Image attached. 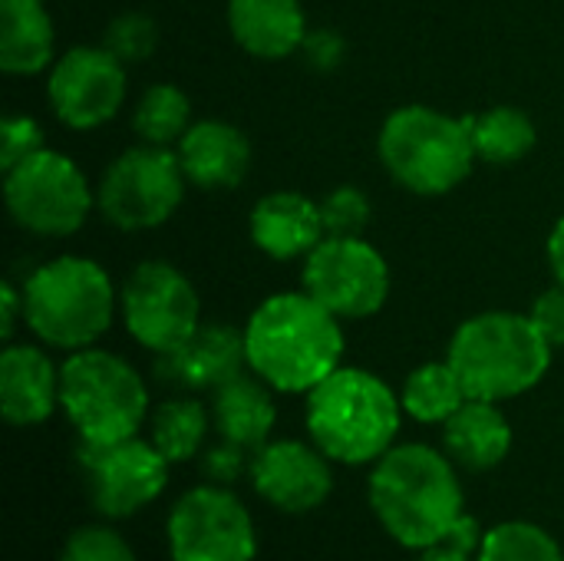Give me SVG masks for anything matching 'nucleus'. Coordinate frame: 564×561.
<instances>
[{"mask_svg": "<svg viewBox=\"0 0 564 561\" xmlns=\"http://www.w3.org/2000/svg\"><path fill=\"white\" fill-rule=\"evenodd\" d=\"M367 503L383 532L410 552L440 546L466 513L456 463L426 443H397L387 450L370 470Z\"/></svg>", "mask_w": 564, "mask_h": 561, "instance_id": "obj_1", "label": "nucleus"}, {"mask_svg": "<svg viewBox=\"0 0 564 561\" xmlns=\"http://www.w3.org/2000/svg\"><path fill=\"white\" fill-rule=\"evenodd\" d=\"M245 354L254 377L278 393H311L344 367V331L307 291H281L245 324Z\"/></svg>", "mask_w": 564, "mask_h": 561, "instance_id": "obj_2", "label": "nucleus"}, {"mask_svg": "<svg viewBox=\"0 0 564 561\" xmlns=\"http://www.w3.org/2000/svg\"><path fill=\"white\" fill-rule=\"evenodd\" d=\"M304 423L311 443L340 466H373L397 446L403 403L370 370L337 367L307 393Z\"/></svg>", "mask_w": 564, "mask_h": 561, "instance_id": "obj_3", "label": "nucleus"}, {"mask_svg": "<svg viewBox=\"0 0 564 561\" xmlns=\"http://www.w3.org/2000/svg\"><path fill=\"white\" fill-rule=\"evenodd\" d=\"M446 360L473 400H516L535 390L552 367V344L529 314L486 311L459 324Z\"/></svg>", "mask_w": 564, "mask_h": 561, "instance_id": "obj_4", "label": "nucleus"}, {"mask_svg": "<svg viewBox=\"0 0 564 561\" xmlns=\"http://www.w3.org/2000/svg\"><path fill=\"white\" fill-rule=\"evenodd\" d=\"M119 294L102 265L79 255H59L40 265L23 284V321L40 344L56 350H86L109 327Z\"/></svg>", "mask_w": 564, "mask_h": 561, "instance_id": "obj_5", "label": "nucleus"}, {"mask_svg": "<svg viewBox=\"0 0 564 561\" xmlns=\"http://www.w3.org/2000/svg\"><path fill=\"white\" fill-rule=\"evenodd\" d=\"M59 410L86 446H112L139 436L149 420V387L119 354L86 347L59 367Z\"/></svg>", "mask_w": 564, "mask_h": 561, "instance_id": "obj_6", "label": "nucleus"}, {"mask_svg": "<svg viewBox=\"0 0 564 561\" xmlns=\"http://www.w3.org/2000/svg\"><path fill=\"white\" fill-rule=\"evenodd\" d=\"M380 162L413 195H446L469 179L476 162L469 116L456 119L433 106H403L380 129Z\"/></svg>", "mask_w": 564, "mask_h": 561, "instance_id": "obj_7", "label": "nucleus"}, {"mask_svg": "<svg viewBox=\"0 0 564 561\" xmlns=\"http://www.w3.org/2000/svg\"><path fill=\"white\" fill-rule=\"evenodd\" d=\"M3 202L23 231L40 238H66L86 225L96 192L69 155L43 149L7 172Z\"/></svg>", "mask_w": 564, "mask_h": 561, "instance_id": "obj_8", "label": "nucleus"}, {"mask_svg": "<svg viewBox=\"0 0 564 561\" xmlns=\"http://www.w3.org/2000/svg\"><path fill=\"white\" fill-rule=\"evenodd\" d=\"M185 172L169 145L126 149L99 179L96 208L122 231H145L175 215L185 195Z\"/></svg>", "mask_w": 564, "mask_h": 561, "instance_id": "obj_9", "label": "nucleus"}, {"mask_svg": "<svg viewBox=\"0 0 564 561\" xmlns=\"http://www.w3.org/2000/svg\"><path fill=\"white\" fill-rule=\"evenodd\" d=\"M172 561H254L258 529L248 506L228 486L185 489L165 519Z\"/></svg>", "mask_w": 564, "mask_h": 561, "instance_id": "obj_10", "label": "nucleus"}, {"mask_svg": "<svg viewBox=\"0 0 564 561\" xmlns=\"http://www.w3.org/2000/svg\"><path fill=\"white\" fill-rule=\"evenodd\" d=\"M119 314L129 337L159 354L182 347L202 327L195 284L169 261H142L119 291Z\"/></svg>", "mask_w": 564, "mask_h": 561, "instance_id": "obj_11", "label": "nucleus"}, {"mask_svg": "<svg viewBox=\"0 0 564 561\" xmlns=\"http://www.w3.org/2000/svg\"><path fill=\"white\" fill-rule=\"evenodd\" d=\"M76 463L86 476L89 506L106 522H122L149 509L169 486L172 463L152 440H122L112 446L79 443Z\"/></svg>", "mask_w": 564, "mask_h": 561, "instance_id": "obj_12", "label": "nucleus"}, {"mask_svg": "<svg viewBox=\"0 0 564 561\" xmlns=\"http://www.w3.org/2000/svg\"><path fill=\"white\" fill-rule=\"evenodd\" d=\"M304 291L340 321L373 317L390 294L387 258L364 238H324L304 258Z\"/></svg>", "mask_w": 564, "mask_h": 561, "instance_id": "obj_13", "label": "nucleus"}, {"mask_svg": "<svg viewBox=\"0 0 564 561\" xmlns=\"http://www.w3.org/2000/svg\"><path fill=\"white\" fill-rule=\"evenodd\" d=\"M46 99L69 129H96L126 103V63L106 46H73L46 76Z\"/></svg>", "mask_w": 564, "mask_h": 561, "instance_id": "obj_14", "label": "nucleus"}, {"mask_svg": "<svg viewBox=\"0 0 564 561\" xmlns=\"http://www.w3.org/2000/svg\"><path fill=\"white\" fill-rule=\"evenodd\" d=\"M248 483L271 509L307 516L334 493V460L304 440H268L251 453Z\"/></svg>", "mask_w": 564, "mask_h": 561, "instance_id": "obj_15", "label": "nucleus"}, {"mask_svg": "<svg viewBox=\"0 0 564 561\" xmlns=\"http://www.w3.org/2000/svg\"><path fill=\"white\" fill-rule=\"evenodd\" d=\"M248 367L245 331L231 324H202L182 347L155 357V380L178 393H215Z\"/></svg>", "mask_w": 564, "mask_h": 561, "instance_id": "obj_16", "label": "nucleus"}, {"mask_svg": "<svg viewBox=\"0 0 564 561\" xmlns=\"http://www.w3.org/2000/svg\"><path fill=\"white\" fill-rule=\"evenodd\" d=\"M59 407V367L43 347L10 344L0 354V413L10 427H40Z\"/></svg>", "mask_w": 564, "mask_h": 561, "instance_id": "obj_17", "label": "nucleus"}, {"mask_svg": "<svg viewBox=\"0 0 564 561\" xmlns=\"http://www.w3.org/2000/svg\"><path fill=\"white\" fill-rule=\"evenodd\" d=\"M175 155L182 162L185 179L205 192H225L245 182L251 169V142L248 136L221 119L192 122L178 139Z\"/></svg>", "mask_w": 564, "mask_h": 561, "instance_id": "obj_18", "label": "nucleus"}, {"mask_svg": "<svg viewBox=\"0 0 564 561\" xmlns=\"http://www.w3.org/2000/svg\"><path fill=\"white\" fill-rule=\"evenodd\" d=\"M251 241L274 261L307 258L327 235L321 222V205L301 192H271L251 208Z\"/></svg>", "mask_w": 564, "mask_h": 561, "instance_id": "obj_19", "label": "nucleus"}, {"mask_svg": "<svg viewBox=\"0 0 564 561\" xmlns=\"http://www.w3.org/2000/svg\"><path fill=\"white\" fill-rule=\"evenodd\" d=\"M228 30L235 43L258 60H284L307 40L301 0H228Z\"/></svg>", "mask_w": 564, "mask_h": 561, "instance_id": "obj_20", "label": "nucleus"}, {"mask_svg": "<svg viewBox=\"0 0 564 561\" xmlns=\"http://www.w3.org/2000/svg\"><path fill=\"white\" fill-rule=\"evenodd\" d=\"M443 453L469 473H489L512 453V423L492 400H466L443 423Z\"/></svg>", "mask_w": 564, "mask_h": 561, "instance_id": "obj_21", "label": "nucleus"}, {"mask_svg": "<svg viewBox=\"0 0 564 561\" xmlns=\"http://www.w3.org/2000/svg\"><path fill=\"white\" fill-rule=\"evenodd\" d=\"M212 423L218 440H228L248 453H258L278 423V407L271 387L261 377H235L212 397Z\"/></svg>", "mask_w": 564, "mask_h": 561, "instance_id": "obj_22", "label": "nucleus"}, {"mask_svg": "<svg viewBox=\"0 0 564 561\" xmlns=\"http://www.w3.org/2000/svg\"><path fill=\"white\" fill-rule=\"evenodd\" d=\"M53 20L43 0H0V69L33 76L53 63Z\"/></svg>", "mask_w": 564, "mask_h": 561, "instance_id": "obj_23", "label": "nucleus"}, {"mask_svg": "<svg viewBox=\"0 0 564 561\" xmlns=\"http://www.w3.org/2000/svg\"><path fill=\"white\" fill-rule=\"evenodd\" d=\"M212 427V410L195 393L169 397L149 413V440L172 466L202 456Z\"/></svg>", "mask_w": 564, "mask_h": 561, "instance_id": "obj_24", "label": "nucleus"}, {"mask_svg": "<svg viewBox=\"0 0 564 561\" xmlns=\"http://www.w3.org/2000/svg\"><path fill=\"white\" fill-rule=\"evenodd\" d=\"M466 400L469 393L449 360H433L416 367L400 390L403 413L426 427H443Z\"/></svg>", "mask_w": 564, "mask_h": 561, "instance_id": "obj_25", "label": "nucleus"}, {"mask_svg": "<svg viewBox=\"0 0 564 561\" xmlns=\"http://www.w3.org/2000/svg\"><path fill=\"white\" fill-rule=\"evenodd\" d=\"M476 159L489 165H512L535 149V122L519 106H496L482 116H469Z\"/></svg>", "mask_w": 564, "mask_h": 561, "instance_id": "obj_26", "label": "nucleus"}, {"mask_svg": "<svg viewBox=\"0 0 564 561\" xmlns=\"http://www.w3.org/2000/svg\"><path fill=\"white\" fill-rule=\"evenodd\" d=\"M188 119H192V103L172 83L149 86L132 109V129L149 145H178V139L192 126Z\"/></svg>", "mask_w": 564, "mask_h": 561, "instance_id": "obj_27", "label": "nucleus"}, {"mask_svg": "<svg viewBox=\"0 0 564 561\" xmlns=\"http://www.w3.org/2000/svg\"><path fill=\"white\" fill-rule=\"evenodd\" d=\"M476 561H564L558 539L529 519H509L486 532Z\"/></svg>", "mask_w": 564, "mask_h": 561, "instance_id": "obj_28", "label": "nucleus"}, {"mask_svg": "<svg viewBox=\"0 0 564 561\" xmlns=\"http://www.w3.org/2000/svg\"><path fill=\"white\" fill-rule=\"evenodd\" d=\"M59 561H139L122 532L109 522H89L69 532L63 542Z\"/></svg>", "mask_w": 564, "mask_h": 561, "instance_id": "obj_29", "label": "nucleus"}, {"mask_svg": "<svg viewBox=\"0 0 564 561\" xmlns=\"http://www.w3.org/2000/svg\"><path fill=\"white\" fill-rule=\"evenodd\" d=\"M102 46L119 60V63H142L152 56V50L159 46V26L152 17L145 13H122L116 17L106 33H102Z\"/></svg>", "mask_w": 564, "mask_h": 561, "instance_id": "obj_30", "label": "nucleus"}, {"mask_svg": "<svg viewBox=\"0 0 564 561\" xmlns=\"http://www.w3.org/2000/svg\"><path fill=\"white\" fill-rule=\"evenodd\" d=\"M321 222L330 238H360L370 225V198L357 185H340L321 202Z\"/></svg>", "mask_w": 564, "mask_h": 561, "instance_id": "obj_31", "label": "nucleus"}, {"mask_svg": "<svg viewBox=\"0 0 564 561\" xmlns=\"http://www.w3.org/2000/svg\"><path fill=\"white\" fill-rule=\"evenodd\" d=\"M248 470H251V453L228 443V440H218V443L205 446L202 456H198V473L212 486H228L231 489L235 483H241L248 476Z\"/></svg>", "mask_w": 564, "mask_h": 561, "instance_id": "obj_32", "label": "nucleus"}, {"mask_svg": "<svg viewBox=\"0 0 564 561\" xmlns=\"http://www.w3.org/2000/svg\"><path fill=\"white\" fill-rule=\"evenodd\" d=\"M43 152V129L30 116H7L0 126V169L10 172L30 155Z\"/></svg>", "mask_w": 564, "mask_h": 561, "instance_id": "obj_33", "label": "nucleus"}, {"mask_svg": "<svg viewBox=\"0 0 564 561\" xmlns=\"http://www.w3.org/2000/svg\"><path fill=\"white\" fill-rule=\"evenodd\" d=\"M532 324L539 327V334L552 344V350L564 347V288L555 284L549 291L539 294V301L532 304Z\"/></svg>", "mask_w": 564, "mask_h": 561, "instance_id": "obj_34", "label": "nucleus"}, {"mask_svg": "<svg viewBox=\"0 0 564 561\" xmlns=\"http://www.w3.org/2000/svg\"><path fill=\"white\" fill-rule=\"evenodd\" d=\"M486 532H489V529H482V522H479L473 513H463V516L453 522V529H449V536L443 539V546H449V549H456V552L476 559L479 549H482V542H486Z\"/></svg>", "mask_w": 564, "mask_h": 561, "instance_id": "obj_35", "label": "nucleus"}, {"mask_svg": "<svg viewBox=\"0 0 564 561\" xmlns=\"http://www.w3.org/2000/svg\"><path fill=\"white\" fill-rule=\"evenodd\" d=\"M304 50H307V60L314 66H334L344 56V43L330 30H321L317 36H307L304 40Z\"/></svg>", "mask_w": 564, "mask_h": 561, "instance_id": "obj_36", "label": "nucleus"}, {"mask_svg": "<svg viewBox=\"0 0 564 561\" xmlns=\"http://www.w3.org/2000/svg\"><path fill=\"white\" fill-rule=\"evenodd\" d=\"M17 314H23V291L13 284H0V337L10 341L17 327Z\"/></svg>", "mask_w": 564, "mask_h": 561, "instance_id": "obj_37", "label": "nucleus"}, {"mask_svg": "<svg viewBox=\"0 0 564 561\" xmlns=\"http://www.w3.org/2000/svg\"><path fill=\"white\" fill-rule=\"evenodd\" d=\"M549 265H552L555 281L564 288V215L562 222L552 228V235H549Z\"/></svg>", "mask_w": 564, "mask_h": 561, "instance_id": "obj_38", "label": "nucleus"}, {"mask_svg": "<svg viewBox=\"0 0 564 561\" xmlns=\"http://www.w3.org/2000/svg\"><path fill=\"white\" fill-rule=\"evenodd\" d=\"M420 559L416 561H476L473 555H463V552H456V549H449V546H433V549H426V552H416Z\"/></svg>", "mask_w": 564, "mask_h": 561, "instance_id": "obj_39", "label": "nucleus"}]
</instances>
